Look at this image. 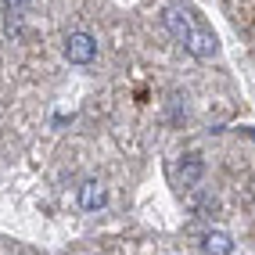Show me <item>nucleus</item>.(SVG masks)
Segmentation results:
<instances>
[{
  "label": "nucleus",
  "mask_w": 255,
  "mask_h": 255,
  "mask_svg": "<svg viewBox=\"0 0 255 255\" xmlns=\"http://www.w3.org/2000/svg\"><path fill=\"white\" fill-rule=\"evenodd\" d=\"M165 29L173 32V36L191 50L194 58H212L216 54V36H212L209 29H201L183 7H169L165 11Z\"/></svg>",
  "instance_id": "obj_1"
},
{
  "label": "nucleus",
  "mask_w": 255,
  "mask_h": 255,
  "mask_svg": "<svg viewBox=\"0 0 255 255\" xmlns=\"http://www.w3.org/2000/svg\"><path fill=\"white\" fill-rule=\"evenodd\" d=\"M65 58H69V65H90L97 58V40L90 32H72L65 40Z\"/></svg>",
  "instance_id": "obj_2"
},
{
  "label": "nucleus",
  "mask_w": 255,
  "mask_h": 255,
  "mask_svg": "<svg viewBox=\"0 0 255 255\" xmlns=\"http://www.w3.org/2000/svg\"><path fill=\"white\" fill-rule=\"evenodd\" d=\"M105 201H108V194H105V187L101 183H83L79 187V205L87 209V212H97V209H105Z\"/></svg>",
  "instance_id": "obj_3"
},
{
  "label": "nucleus",
  "mask_w": 255,
  "mask_h": 255,
  "mask_svg": "<svg viewBox=\"0 0 255 255\" xmlns=\"http://www.w3.org/2000/svg\"><path fill=\"white\" fill-rule=\"evenodd\" d=\"M201 248H205L209 255H230V252H234V241H230V234H223V230H212V234H205Z\"/></svg>",
  "instance_id": "obj_4"
},
{
  "label": "nucleus",
  "mask_w": 255,
  "mask_h": 255,
  "mask_svg": "<svg viewBox=\"0 0 255 255\" xmlns=\"http://www.w3.org/2000/svg\"><path fill=\"white\" fill-rule=\"evenodd\" d=\"M7 4H11V7H22V4H25V0H7Z\"/></svg>",
  "instance_id": "obj_5"
}]
</instances>
